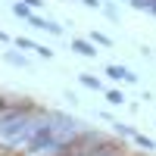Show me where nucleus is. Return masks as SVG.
Here are the masks:
<instances>
[{
  "label": "nucleus",
  "instance_id": "obj_1",
  "mask_svg": "<svg viewBox=\"0 0 156 156\" xmlns=\"http://www.w3.org/2000/svg\"><path fill=\"white\" fill-rule=\"evenodd\" d=\"M37 128H41L37 119H31L25 112H9L0 119V137H6L9 144H28Z\"/></svg>",
  "mask_w": 156,
  "mask_h": 156
},
{
  "label": "nucleus",
  "instance_id": "obj_2",
  "mask_svg": "<svg viewBox=\"0 0 156 156\" xmlns=\"http://www.w3.org/2000/svg\"><path fill=\"white\" fill-rule=\"evenodd\" d=\"M16 44H19V47H25V50H34V53H37V56H44V59H50V56H53V50H50V47H41V44L28 41V37H19Z\"/></svg>",
  "mask_w": 156,
  "mask_h": 156
},
{
  "label": "nucleus",
  "instance_id": "obj_3",
  "mask_svg": "<svg viewBox=\"0 0 156 156\" xmlns=\"http://www.w3.org/2000/svg\"><path fill=\"white\" fill-rule=\"evenodd\" d=\"M106 75L115 78V81H119V78H125V81H137V75H134V72H128L125 66H106Z\"/></svg>",
  "mask_w": 156,
  "mask_h": 156
},
{
  "label": "nucleus",
  "instance_id": "obj_4",
  "mask_svg": "<svg viewBox=\"0 0 156 156\" xmlns=\"http://www.w3.org/2000/svg\"><path fill=\"white\" fill-rule=\"evenodd\" d=\"M72 50H78L81 56H87V59H94L97 56V50H94V44H87V41H81V37H75L72 41Z\"/></svg>",
  "mask_w": 156,
  "mask_h": 156
},
{
  "label": "nucleus",
  "instance_id": "obj_5",
  "mask_svg": "<svg viewBox=\"0 0 156 156\" xmlns=\"http://www.w3.org/2000/svg\"><path fill=\"white\" fill-rule=\"evenodd\" d=\"M3 56H6V62H12V66H22V69H25V66H28V59H25L22 53H12V50H6V53H3Z\"/></svg>",
  "mask_w": 156,
  "mask_h": 156
},
{
  "label": "nucleus",
  "instance_id": "obj_6",
  "mask_svg": "<svg viewBox=\"0 0 156 156\" xmlns=\"http://www.w3.org/2000/svg\"><path fill=\"white\" fill-rule=\"evenodd\" d=\"M12 12H16L19 19H28V16H31V6H25V3H12Z\"/></svg>",
  "mask_w": 156,
  "mask_h": 156
},
{
  "label": "nucleus",
  "instance_id": "obj_7",
  "mask_svg": "<svg viewBox=\"0 0 156 156\" xmlns=\"http://www.w3.org/2000/svg\"><path fill=\"white\" fill-rule=\"evenodd\" d=\"M90 44H103V47H109L112 41H109L106 34H100V31H90Z\"/></svg>",
  "mask_w": 156,
  "mask_h": 156
},
{
  "label": "nucleus",
  "instance_id": "obj_8",
  "mask_svg": "<svg viewBox=\"0 0 156 156\" xmlns=\"http://www.w3.org/2000/svg\"><path fill=\"white\" fill-rule=\"evenodd\" d=\"M106 100H109V103H112V106H119V103H122V100H125V97H122V94H119V90H109V94H106Z\"/></svg>",
  "mask_w": 156,
  "mask_h": 156
},
{
  "label": "nucleus",
  "instance_id": "obj_9",
  "mask_svg": "<svg viewBox=\"0 0 156 156\" xmlns=\"http://www.w3.org/2000/svg\"><path fill=\"white\" fill-rule=\"evenodd\" d=\"M81 84H87V87H94V90L100 87V81H97L94 75H81Z\"/></svg>",
  "mask_w": 156,
  "mask_h": 156
},
{
  "label": "nucleus",
  "instance_id": "obj_10",
  "mask_svg": "<svg viewBox=\"0 0 156 156\" xmlns=\"http://www.w3.org/2000/svg\"><path fill=\"white\" fill-rule=\"evenodd\" d=\"M25 6H31V9H37V6H44V0H25Z\"/></svg>",
  "mask_w": 156,
  "mask_h": 156
},
{
  "label": "nucleus",
  "instance_id": "obj_11",
  "mask_svg": "<svg viewBox=\"0 0 156 156\" xmlns=\"http://www.w3.org/2000/svg\"><path fill=\"white\" fill-rule=\"evenodd\" d=\"M81 3H84V6H94V9H97V6H100V0H81Z\"/></svg>",
  "mask_w": 156,
  "mask_h": 156
}]
</instances>
